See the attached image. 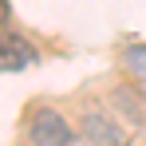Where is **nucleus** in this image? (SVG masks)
<instances>
[{
  "mask_svg": "<svg viewBox=\"0 0 146 146\" xmlns=\"http://www.w3.org/2000/svg\"><path fill=\"white\" fill-rule=\"evenodd\" d=\"M4 16H8V4H4V0H0V20H4Z\"/></svg>",
  "mask_w": 146,
  "mask_h": 146,
  "instance_id": "nucleus-6",
  "label": "nucleus"
},
{
  "mask_svg": "<svg viewBox=\"0 0 146 146\" xmlns=\"http://www.w3.org/2000/svg\"><path fill=\"white\" fill-rule=\"evenodd\" d=\"M122 67L134 75L138 83H146V44H126L122 48Z\"/></svg>",
  "mask_w": 146,
  "mask_h": 146,
  "instance_id": "nucleus-4",
  "label": "nucleus"
},
{
  "mask_svg": "<svg viewBox=\"0 0 146 146\" xmlns=\"http://www.w3.org/2000/svg\"><path fill=\"white\" fill-rule=\"evenodd\" d=\"M107 99H111V111L122 122H130V130H146V95H142V87L119 83V87H111Z\"/></svg>",
  "mask_w": 146,
  "mask_h": 146,
  "instance_id": "nucleus-3",
  "label": "nucleus"
},
{
  "mask_svg": "<svg viewBox=\"0 0 146 146\" xmlns=\"http://www.w3.org/2000/svg\"><path fill=\"white\" fill-rule=\"evenodd\" d=\"M142 95H146V83H142Z\"/></svg>",
  "mask_w": 146,
  "mask_h": 146,
  "instance_id": "nucleus-7",
  "label": "nucleus"
},
{
  "mask_svg": "<svg viewBox=\"0 0 146 146\" xmlns=\"http://www.w3.org/2000/svg\"><path fill=\"white\" fill-rule=\"evenodd\" d=\"M28 142L32 146H75L79 142V126L63 111L40 103V107L28 111Z\"/></svg>",
  "mask_w": 146,
  "mask_h": 146,
  "instance_id": "nucleus-1",
  "label": "nucleus"
},
{
  "mask_svg": "<svg viewBox=\"0 0 146 146\" xmlns=\"http://www.w3.org/2000/svg\"><path fill=\"white\" fill-rule=\"evenodd\" d=\"M75 126H79L83 138H95V142H103V146H130V138H134L115 111L107 115L103 107H91V103L79 111V122H75Z\"/></svg>",
  "mask_w": 146,
  "mask_h": 146,
  "instance_id": "nucleus-2",
  "label": "nucleus"
},
{
  "mask_svg": "<svg viewBox=\"0 0 146 146\" xmlns=\"http://www.w3.org/2000/svg\"><path fill=\"white\" fill-rule=\"evenodd\" d=\"M75 146H103V142H95V138H83V134H79V142Z\"/></svg>",
  "mask_w": 146,
  "mask_h": 146,
  "instance_id": "nucleus-5",
  "label": "nucleus"
}]
</instances>
